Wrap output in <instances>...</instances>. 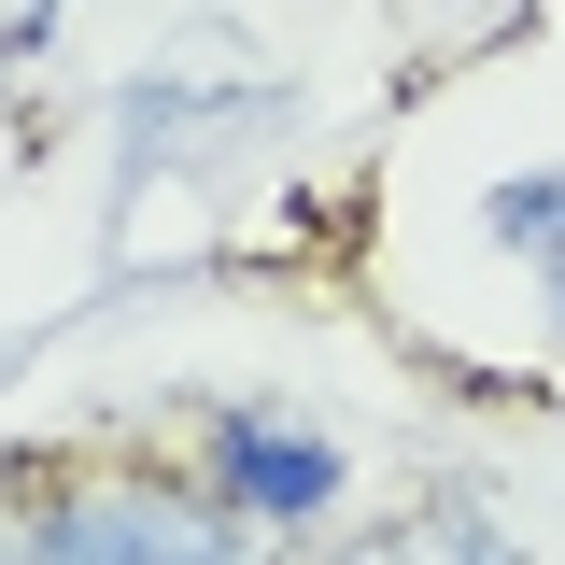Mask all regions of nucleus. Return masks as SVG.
Segmentation results:
<instances>
[{
    "instance_id": "nucleus-5",
    "label": "nucleus",
    "mask_w": 565,
    "mask_h": 565,
    "mask_svg": "<svg viewBox=\"0 0 565 565\" xmlns=\"http://www.w3.org/2000/svg\"><path fill=\"white\" fill-rule=\"evenodd\" d=\"M326 565H424V552H411V537H340Z\"/></svg>"
},
{
    "instance_id": "nucleus-2",
    "label": "nucleus",
    "mask_w": 565,
    "mask_h": 565,
    "mask_svg": "<svg viewBox=\"0 0 565 565\" xmlns=\"http://www.w3.org/2000/svg\"><path fill=\"white\" fill-rule=\"evenodd\" d=\"M340 452L311 438V424H269V411H212L199 424V494L241 523V537H311L326 509H340Z\"/></svg>"
},
{
    "instance_id": "nucleus-6",
    "label": "nucleus",
    "mask_w": 565,
    "mask_h": 565,
    "mask_svg": "<svg viewBox=\"0 0 565 565\" xmlns=\"http://www.w3.org/2000/svg\"><path fill=\"white\" fill-rule=\"evenodd\" d=\"M0 565H43V552H29V523H0Z\"/></svg>"
},
{
    "instance_id": "nucleus-3",
    "label": "nucleus",
    "mask_w": 565,
    "mask_h": 565,
    "mask_svg": "<svg viewBox=\"0 0 565 565\" xmlns=\"http://www.w3.org/2000/svg\"><path fill=\"white\" fill-rule=\"evenodd\" d=\"M481 241H509V255L537 269L552 340H565V170H509V184H481Z\"/></svg>"
},
{
    "instance_id": "nucleus-1",
    "label": "nucleus",
    "mask_w": 565,
    "mask_h": 565,
    "mask_svg": "<svg viewBox=\"0 0 565 565\" xmlns=\"http://www.w3.org/2000/svg\"><path fill=\"white\" fill-rule=\"evenodd\" d=\"M29 552L43 565H255L241 523L184 481H71L29 509Z\"/></svg>"
},
{
    "instance_id": "nucleus-7",
    "label": "nucleus",
    "mask_w": 565,
    "mask_h": 565,
    "mask_svg": "<svg viewBox=\"0 0 565 565\" xmlns=\"http://www.w3.org/2000/svg\"><path fill=\"white\" fill-rule=\"evenodd\" d=\"M43 14H57V0H43ZM43 14H29V29H43Z\"/></svg>"
},
{
    "instance_id": "nucleus-4",
    "label": "nucleus",
    "mask_w": 565,
    "mask_h": 565,
    "mask_svg": "<svg viewBox=\"0 0 565 565\" xmlns=\"http://www.w3.org/2000/svg\"><path fill=\"white\" fill-rule=\"evenodd\" d=\"M438 565H523V552H509V537H494L481 509H452V537H438Z\"/></svg>"
}]
</instances>
